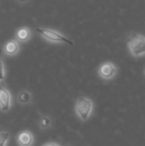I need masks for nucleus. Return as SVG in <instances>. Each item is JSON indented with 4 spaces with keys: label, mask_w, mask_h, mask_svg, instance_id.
Segmentation results:
<instances>
[{
    "label": "nucleus",
    "mask_w": 145,
    "mask_h": 146,
    "mask_svg": "<svg viewBox=\"0 0 145 146\" xmlns=\"http://www.w3.org/2000/svg\"><path fill=\"white\" fill-rule=\"evenodd\" d=\"M127 47L132 56L135 58L145 56V35L134 33L127 40Z\"/></svg>",
    "instance_id": "1"
},
{
    "label": "nucleus",
    "mask_w": 145,
    "mask_h": 146,
    "mask_svg": "<svg viewBox=\"0 0 145 146\" xmlns=\"http://www.w3.org/2000/svg\"><path fill=\"white\" fill-rule=\"evenodd\" d=\"M93 111V102L86 97H79L76 100L75 112L78 117L82 121H87Z\"/></svg>",
    "instance_id": "2"
},
{
    "label": "nucleus",
    "mask_w": 145,
    "mask_h": 146,
    "mask_svg": "<svg viewBox=\"0 0 145 146\" xmlns=\"http://www.w3.org/2000/svg\"><path fill=\"white\" fill-rule=\"evenodd\" d=\"M37 32L47 41L51 43H67L68 44H73V42L68 39L62 33L50 28L38 27L37 28Z\"/></svg>",
    "instance_id": "3"
},
{
    "label": "nucleus",
    "mask_w": 145,
    "mask_h": 146,
    "mask_svg": "<svg viewBox=\"0 0 145 146\" xmlns=\"http://www.w3.org/2000/svg\"><path fill=\"white\" fill-rule=\"evenodd\" d=\"M97 73L100 78L103 80H110L116 76L118 73V68L112 62H105L99 66Z\"/></svg>",
    "instance_id": "4"
},
{
    "label": "nucleus",
    "mask_w": 145,
    "mask_h": 146,
    "mask_svg": "<svg viewBox=\"0 0 145 146\" xmlns=\"http://www.w3.org/2000/svg\"><path fill=\"white\" fill-rule=\"evenodd\" d=\"M11 106V95L8 89L0 85V110L3 112L9 110Z\"/></svg>",
    "instance_id": "5"
},
{
    "label": "nucleus",
    "mask_w": 145,
    "mask_h": 146,
    "mask_svg": "<svg viewBox=\"0 0 145 146\" xmlns=\"http://www.w3.org/2000/svg\"><path fill=\"white\" fill-rule=\"evenodd\" d=\"M16 141L19 146H32L34 142V138L30 131L24 130L17 135Z\"/></svg>",
    "instance_id": "6"
},
{
    "label": "nucleus",
    "mask_w": 145,
    "mask_h": 146,
    "mask_svg": "<svg viewBox=\"0 0 145 146\" xmlns=\"http://www.w3.org/2000/svg\"><path fill=\"white\" fill-rule=\"evenodd\" d=\"M2 51L7 56H15L20 51V45L18 41L15 39L9 40L3 47Z\"/></svg>",
    "instance_id": "7"
},
{
    "label": "nucleus",
    "mask_w": 145,
    "mask_h": 146,
    "mask_svg": "<svg viewBox=\"0 0 145 146\" xmlns=\"http://www.w3.org/2000/svg\"><path fill=\"white\" fill-rule=\"evenodd\" d=\"M31 30L27 27H20L15 33V39L20 42H26L31 38Z\"/></svg>",
    "instance_id": "8"
},
{
    "label": "nucleus",
    "mask_w": 145,
    "mask_h": 146,
    "mask_svg": "<svg viewBox=\"0 0 145 146\" xmlns=\"http://www.w3.org/2000/svg\"><path fill=\"white\" fill-rule=\"evenodd\" d=\"M32 93L29 91H26V90H23V91L20 92L17 94V97H16L17 102L20 104H22V105L29 104L32 102Z\"/></svg>",
    "instance_id": "9"
},
{
    "label": "nucleus",
    "mask_w": 145,
    "mask_h": 146,
    "mask_svg": "<svg viewBox=\"0 0 145 146\" xmlns=\"http://www.w3.org/2000/svg\"><path fill=\"white\" fill-rule=\"evenodd\" d=\"M51 124H52V121H51V119L50 116L48 115H42L38 121V125H39V127L43 130H45V129H48L51 127Z\"/></svg>",
    "instance_id": "10"
},
{
    "label": "nucleus",
    "mask_w": 145,
    "mask_h": 146,
    "mask_svg": "<svg viewBox=\"0 0 145 146\" xmlns=\"http://www.w3.org/2000/svg\"><path fill=\"white\" fill-rule=\"evenodd\" d=\"M10 133L8 131H1L0 132V146H7L9 142Z\"/></svg>",
    "instance_id": "11"
},
{
    "label": "nucleus",
    "mask_w": 145,
    "mask_h": 146,
    "mask_svg": "<svg viewBox=\"0 0 145 146\" xmlns=\"http://www.w3.org/2000/svg\"><path fill=\"white\" fill-rule=\"evenodd\" d=\"M1 49H0V82H2L3 80H4L5 79V69H4V66L2 61V57H1Z\"/></svg>",
    "instance_id": "12"
},
{
    "label": "nucleus",
    "mask_w": 145,
    "mask_h": 146,
    "mask_svg": "<svg viewBox=\"0 0 145 146\" xmlns=\"http://www.w3.org/2000/svg\"><path fill=\"white\" fill-rule=\"evenodd\" d=\"M43 146H61L60 145L56 144V143H54V142H50V143H46L45 145H44Z\"/></svg>",
    "instance_id": "13"
},
{
    "label": "nucleus",
    "mask_w": 145,
    "mask_h": 146,
    "mask_svg": "<svg viewBox=\"0 0 145 146\" xmlns=\"http://www.w3.org/2000/svg\"><path fill=\"white\" fill-rule=\"evenodd\" d=\"M143 74H144V77H145V67L144 68V70H143Z\"/></svg>",
    "instance_id": "14"
}]
</instances>
